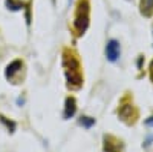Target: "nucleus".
Segmentation results:
<instances>
[{"label":"nucleus","instance_id":"f257e3e1","mask_svg":"<svg viewBox=\"0 0 153 152\" xmlns=\"http://www.w3.org/2000/svg\"><path fill=\"white\" fill-rule=\"evenodd\" d=\"M61 65L65 69V77H66V85L69 89L76 91L83 86V72H81V65L76 55L71 49L63 51V58Z\"/></svg>","mask_w":153,"mask_h":152},{"label":"nucleus","instance_id":"f03ea898","mask_svg":"<svg viewBox=\"0 0 153 152\" xmlns=\"http://www.w3.org/2000/svg\"><path fill=\"white\" fill-rule=\"evenodd\" d=\"M89 22H91V6H89V2L87 0H80L76 3L75 17H74V29L76 35H83L87 31Z\"/></svg>","mask_w":153,"mask_h":152},{"label":"nucleus","instance_id":"7ed1b4c3","mask_svg":"<svg viewBox=\"0 0 153 152\" xmlns=\"http://www.w3.org/2000/svg\"><path fill=\"white\" fill-rule=\"evenodd\" d=\"M120 55H121V46H120V42H118V40H115V39L109 40L107 45H106V57H107V60L112 61V63H115V61L120 58Z\"/></svg>","mask_w":153,"mask_h":152},{"label":"nucleus","instance_id":"20e7f679","mask_svg":"<svg viewBox=\"0 0 153 152\" xmlns=\"http://www.w3.org/2000/svg\"><path fill=\"white\" fill-rule=\"evenodd\" d=\"M118 114H120L121 120H124L126 123H129V124L133 123L135 118H136V115H138V112L135 111V108H133L132 105H123V106L120 108Z\"/></svg>","mask_w":153,"mask_h":152},{"label":"nucleus","instance_id":"39448f33","mask_svg":"<svg viewBox=\"0 0 153 152\" xmlns=\"http://www.w3.org/2000/svg\"><path fill=\"white\" fill-rule=\"evenodd\" d=\"M22 68H23V61H22V60H14L12 63H9V65L6 66V69H5V77H6L9 82H14L16 75L22 72Z\"/></svg>","mask_w":153,"mask_h":152},{"label":"nucleus","instance_id":"423d86ee","mask_svg":"<svg viewBox=\"0 0 153 152\" xmlns=\"http://www.w3.org/2000/svg\"><path fill=\"white\" fill-rule=\"evenodd\" d=\"M76 112V100L74 97H68L66 101H65V112H63V117L66 120L68 118H72Z\"/></svg>","mask_w":153,"mask_h":152},{"label":"nucleus","instance_id":"0eeeda50","mask_svg":"<svg viewBox=\"0 0 153 152\" xmlns=\"http://www.w3.org/2000/svg\"><path fill=\"white\" fill-rule=\"evenodd\" d=\"M120 143L121 142H118L113 137H104V152H121Z\"/></svg>","mask_w":153,"mask_h":152},{"label":"nucleus","instance_id":"6e6552de","mask_svg":"<svg viewBox=\"0 0 153 152\" xmlns=\"http://www.w3.org/2000/svg\"><path fill=\"white\" fill-rule=\"evenodd\" d=\"M139 11L144 17L153 16V0H141L139 2Z\"/></svg>","mask_w":153,"mask_h":152},{"label":"nucleus","instance_id":"1a4fd4ad","mask_svg":"<svg viewBox=\"0 0 153 152\" xmlns=\"http://www.w3.org/2000/svg\"><path fill=\"white\" fill-rule=\"evenodd\" d=\"M6 6H8V9H11V11H20V9H23V3L22 2H19V0H6Z\"/></svg>","mask_w":153,"mask_h":152},{"label":"nucleus","instance_id":"9d476101","mask_svg":"<svg viewBox=\"0 0 153 152\" xmlns=\"http://www.w3.org/2000/svg\"><path fill=\"white\" fill-rule=\"evenodd\" d=\"M78 121H80L81 126H84V128H87V129H89V128H92V126L95 124V118H92V117H86V115H83Z\"/></svg>","mask_w":153,"mask_h":152},{"label":"nucleus","instance_id":"9b49d317","mask_svg":"<svg viewBox=\"0 0 153 152\" xmlns=\"http://www.w3.org/2000/svg\"><path fill=\"white\" fill-rule=\"evenodd\" d=\"M146 124L150 126V128H153V117H149V118L146 120Z\"/></svg>","mask_w":153,"mask_h":152},{"label":"nucleus","instance_id":"f8f14e48","mask_svg":"<svg viewBox=\"0 0 153 152\" xmlns=\"http://www.w3.org/2000/svg\"><path fill=\"white\" fill-rule=\"evenodd\" d=\"M150 80L153 82V60H152V63H150Z\"/></svg>","mask_w":153,"mask_h":152}]
</instances>
